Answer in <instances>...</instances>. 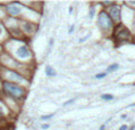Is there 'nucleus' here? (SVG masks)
Returning <instances> with one entry per match:
<instances>
[{"mask_svg":"<svg viewBox=\"0 0 135 130\" xmlns=\"http://www.w3.org/2000/svg\"><path fill=\"white\" fill-rule=\"evenodd\" d=\"M4 90L7 95H10L12 97H16V98H19L22 97L24 95V89L20 87H18L16 84H12V83H8L6 82L4 83Z\"/></svg>","mask_w":135,"mask_h":130,"instance_id":"nucleus-1","label":"nucleus"},{"mask_svg":"<svg viewBox=\"0 0 135 130\" xmlns=\"http://www.w3.org/2000/svg\"><path fill=\"white\" fill-rule=\"evenodd\" d=\"M98 25L102 27V28H109V27L113 26L111 20L109 19V17L106 13H101L100 18H98Z\"/></svg>","mask_w":135,"mask_h":130,"instance_id":"nucleus-2","label":"nucleus"},{"mask_svg":"<svg viewBox=\"0 0 135 130\" xmlns=\"http://www.w3.org/2000/svg\"><path fill=\"white\" fill-rule=\"evenodd\" d=\"M7 11H8V13L11 16H18V14H20L22 8H20V6L18 5V4H11V5L7 7Z\"/></svg>","mask_w":135,"mask_h":130,"instance_id":"nucleus-3","label":"nucleus"},{"mask_svg":"<svg viewBox=\"0 0 135 130\" xmlns=\"http://www.w3.org/2000/svg\"><path fill=\"white\" fill-rule=\"evenodd\" d=\"M17 56L19 58H22V59H25V58H27L30 56V51H28L26 46H20L19 49L17 50Z\"/></svg>","mask_w":135,"mask_h":130,"instance_id":"nucleus-4","label":"nucleus"},{"mask_svg":"<svg viewBox=\"0 0 135 130\" xmlns=\"http://www.w3.org/2000/svg\"><path fill=\"white\" fill-rule=\"evenodd\" d=\"M116 36L119 37V38H121V39H127L128 37H129V31L126 28V27H123V26H121L116 31Z\"/></svg>","mask_w":135,"mask_h":130,"instance_id":"nucleus-5","label":"nucleus"},{"mask_svg":"<svg viewBox=\"0 0 135 130\" xmlns=\"http://www.w3.org/2000/svg\"><path fill=\"white\" fill-rule=\"evenodd\" d=\"M110 14L113 16L114 20H119L120 19V8L119 7H111V8H110Z\"/></svg>","mask_w":135,"mask_h":130,"instance_id":"nucleus-6","label":"nucleus"},{"mask_svg":"<svg viewBox=\"0 0 135 130\" xmlns=\"http://www.w3.org/2000/svg\"><path fill=\"white\" fill-rule=\"evenodd\" d=\"M45 73H46V76H49V77L56 76V71H54L51 66H46V67H45Z\"/></svg>","mask_w":135,"mask_h":130,"instance_id":"nucleus-7","label":"nucleus"},{"mask_svg":"<svg viewBox=\"0 0 135 130\" xmlns=\"http://www.w3.org/2000/svg\"><path fill=\"white\" fill-rule=\"evenodd\" d=\"M119 69V65L117 64H113V65H110L108 67V72H113V71H115V70H117Z\"/></svg>","mask_w":135,"mask_h":130,"instance_id":"nucleus-8","label":"nucleus"},{"mask_svg":"<svg viewBox=\"0 0 135 130\" xmlns=\"http://www.w3.org/2000/svg\"><path fill=\"white\" fill-rule=\"evenodd\" d=\"M101 98L104 99V101H109V99H113V95H108V93H107V95H102Z\"/></svg>","mask_w":135,"mask_h":130,"instance_id":"nucleus-9","label":"nucleus"},{"mask_svg":"<svg viewBox=\"0 0 135 130\" xmlns=\"http://www.w3.org/2000/svg\"><path fill=\"white\" fill-rule=\"evenodd\" d=\"M106 77V73L103 72V73H98V75H96V78L97 79H102V78H104Z\"/></svg>","mask_w":135,"mask_h":130,"instance_id":"nucleus-10","label":"nucleus"},{"mask_svg":"<svg viewBox=\"0 0 135 130\" xmlns=\"http://www.w3.org/2000/svg\"><path fill=\"white\" fill-rule=\"evenodd\" d=\"M52 117H54V114L48 115V116H42V119H49V118H52Z\"/></svg>","mask_w":135,"mask_h":130,"instance_id":"nucleus-11","label":"nucleus"},{"mask_svg":"<svg viewBox=\"0 0 135 130\" xmlns=\"http://www.w3.org/2000/svg\"><path fill=\"white\" fill-rule=\"evenodd\" d=\"M74 101H75V99H69V101H66V102H65L63 105H64V107H66V105H69L70 103H74Z\"/></svg>","mask_w":135,"mask_h":130,"instance_id":"nucleus-12","label":"nucleus"},{"mask_svg":"<svg viewBox=\"0 0 135 130\" xmlns=\"http://www.w3.org/2000/svg\"><path fill=\"white\" fill-rule=\"evenodd\" d=\"M120 130H127V125H122V127L120 128Z\"/></svg>","mask_w":135,"mask_h":130,"instance_id":"nucleus-13","label":"nucleus"},{"mask_svg":"<svg viewBox=\"0 0 135 130\" xmlns=\"http://www.w3.org/2000/svg\"><path fill=\"white\" fill-rule=\"evenodd\" d=\"M74 32V25H72V26L70 27V30H69V33H72Z\"/></svg>","mask_w":135,"mask_h":130,"instance_id":"nucleus-14","label":"nucleus"},{"mask_svg":"<svg viewBox=\"0 0 135 130\" xmlns=\"http://www.w3.org/2000/svg\"><path fill=\"white\" fill-rule=\"evenodd\" d=\"M42 128H43V129H48V128H49V125H48V124H44V125H42Z\"/></svg>","mask_w":135,"mask_h":130,"instance_id":"nucleus-15","label":"nucleus"},{"mask_svg":"<svg viewBox=\"0 0 135 130\" xmlns=\"http://www.w3.org/2000/svg\"><path fill=\"white\" fill-rule=\"evenodd\" d=\"M2 115H4V110H2V109L0 108V117H1Z\"/></svg>","mask_w":135,"mask_h":130,"instance_id":"nucleus-16","label":"nucleus"},{"mask_svg":"<svg viewBox=\"0 0 135 130\" xmlns=\"http://www.w3.org/2000/svg\"><path fill=\"white\" fill-rule=\"evenodd\" d=\"M2 31H4V30H2V26H1V25H0V36H1V34H2Z\"/></svg>","mask_w":135,"mask_h":130,"instance_id":"nucleus-17","label":"nucleus"},{"mask_svg":"<svg viewBox=\"0 0 135 130\" xmlns=\"http://www.w3.org/2000/svg\"><path fill=\"white\" fill-rule=\"evenodd\" d=\"M134 26H135V22H134Z\"/></svg>","mask_w":135,"mask_h":130,"instance_id":"nucleus-18","label":"nucleus"}]
</instances>
